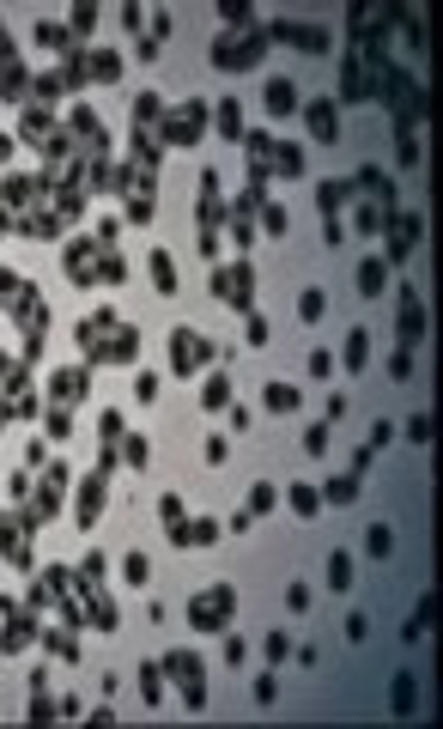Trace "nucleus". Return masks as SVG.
Here are the masks:
<instances>
[{"instance_id":"nucleus-1","label":"nucleus","mask_w":443,"mask_h":729,"mask_svg":"<svg viewBox=\"0 0 443 729\" xmlns=\"http://www.w3.org/2000/svg\"><path fill=\"white\" fill-rule=\"evenodd\" d=\"M225 602H231V595H225V590H213V595H200V608H195V626H219V620H225Z\"/></svg>"},{"instance_id":"nucleus-2","label":"nucleus","mask_w":443,"mask_h":729,"mask_svg":"<svg viewBox=\"0 0 443 729\" xmlns=\"http://www.w3.org/2000/svg\"><path fill=\"white\" fill-rule=\"evenodd\" d=\"M310 134L316 140H334V104L322 97V104H310Z\"/></svg>"},{"instance_id":"nucleus-3","label":"nucleus","mask_w":443,"mask_h":729,"mask_svg":"<svg viewBox=\"0 0 443 729\" xmlns=\"http://www.w3.org/2000/svg\"><path fill=\"white\" fill-rule=\"evenodd\" d=\"M267 109H274V116H286V109H291V85H286V79H274V85H267Z\"/></svg>"},{"instance_id":"nucleus-4","label":"nucleus","mask_w":443,"mask_h":729,"mask_svg":"<svg viewBox=\"0 0 443 729\" xmlns=\"http://www.w3.org/2000/svg\"><path fill=\"white\" fill-rule=\"evenodd\" d=\"M176 371H195V359H200V340H188V334H176Z\"/></svg>"},{"instance_id":"nucleus-5","label":"nucleus","mask_w":443,"mask_h":729,"mask_svg":"<svg viewBox=\"0 0 443 729\" xmlns=\"http://www.w3.org/2000/svg\"><path fill=\"white\" fill-rule=\"evenodd\" d=\"M267 408H279V413H286V408H298V389H286V383H274V389H267Z\"/></svg>"},{"instance_id":"nucleus-6","label":"nucleus","mask_w":443,"mask_h":729,"mask_svg":"<svg viewBox=\"0 0 443 729\" xmlns=\"http://www.w3.org/2000/svg\"><path fill=\"white\" fill-rule=\"evenodd\" d=\"M328 577H334V590H340V583H352V565H346V553H334V559H328Z\"/></svg>"},{"instance_id":"nucleus-7","label":"nucleus","mask_w":443,"mask_h":729,"mask_svg":"<svg viewBox=\"0 0 443 729\" xmlns=\"http://www.w3.org/2000/svg\"><path fill=\"white\" fill-rule=\"evenodd\" d=\"M219 122H225V134H231V140L243 134V122H237V104H219Z\"/></svg>"},{"instance_id":"nucleus-8","label":"nucleus","mask_w":443,"mask_h":729,"mask_svg":"<svg viewBox=\"0 0 443 729\" xmlns=\"http://www.w3.org/2000/svg\"><path fill=\"white\" fill-rule=\"evenodd\" d=\"M389 547H395V535H389V529L377 523V529H370V553H389Z\"/></svg>"},{"instance_id":"nucleus-9","label":"nucleus","mask_w":443,"mask_h":729,"mask_svg":"<svg viewBox=\"0 0 443 729\" xmlns=\"http://www.w3.org/2000/svg\"><path fill=\"white\" fill-rule=\"evenodd\" d=\"M298 310H304V322H316V316H322V292H304V304H298Z\"/></svg>"}]
</instances>
